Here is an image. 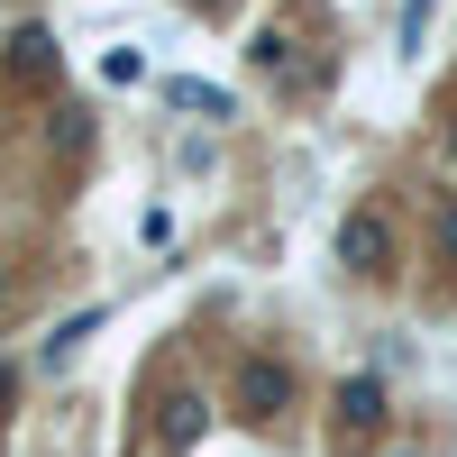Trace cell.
<instances>
[{"label": "cell", "mask_w": 457, "mask_h": 457, "mask_svg": "<svg viewBox=\"0 0 457 457\" xmlns=\"http://www.w3.org/2000/svg\"><path fill=\"white\" fill-rule=\"evenodd\" d=\"M228 411H238V421H284V411H293V366L284 357H238V366H228Z\"/></svg>", "instance_id": "1"}, {"label": "cell", "mask_w": 457, "mask_h": 457, "mask_svg": "<svg viewBox=\"0 0 457 457\" xmlns=\"http://www.w3.org/2000/svg\"><path fill=\"white\" fill-rule=\"evenodd\" d=\"M338 265H357V275H394V220L385 211H348V220H338Z\"/></svg>", "instance_id": "2"}, {"label": "cell", "mask_w": 457, "mask_h": 457, "mask_svg": "<svg viewBox=\"0 0 457 457\" xmlns=\"http://www.w3.org/2000/svg\"><path fill=\"white\" fill-rule=\"evenodd\" d=\"M0 73H10V83H55V37L46 28H10V37H0Z\"/></svg>", "instance_id": "3"}, {"label": "cell", "mask_w": 457, "mask_h": 457, "mask_svg": "<svg viewBox=\"0 0 457 457\" xmlns=\"http://www.w3.org/2000/svg\"><path fill=\"white\" fill-rule=\"evenodd\" d=\"M202 411H211V403H202L193 385H174V394H165V411H156V439H165V448L183 457V448L202 439Z\"/></svg>", "instance_id": "4"}, {"label": "cell", "mask_w": 457, "mask_h": 457, "mask_svg": "<svg viewBox=\"0 0 457 457\" xmlns=\"http://www.w3.org/2000/svg\"><path fill=\"white\" fill-rule=\"evenodd\" d=\"M338 430H385V385H375V375H348V385H338Z\"/></svg>", "instance_id": "5"}, {"label": "cell", "mask_w": 457, "mask_h": 457, "mask_svg": "<svg viewBox=\"0 0 457 457\" xmlns=\"http://www.w3.org/2000/svg\"><path fill=\"white\" fill-rule=\"evenodd\" d=\"M165 101H183V110H202V120H228V92H211V83H174Z\"/></svg>", "instance_id": "6"}, {"label": "cell", "mask_w": 457, "mask_h": 457, "mask_svg": "<svg viewBox=\"0 0 457 457\" xmlns=\"http://www.w3.org/2000/svg\"><path fill=\"white\" fill-rule=\"evenodd\" d=\"M430 247H439V265H457V202L430 211Z\"/></svg>", "instance_id": "7"}, {"label": "cell", "mask_w": 457, "mask_h": 457, "mask_svg": "<svg viewBox=\"0 0 457 457\" xmlns=\"http://www.w3.org/2000/svg\"><path fill=\"white\" fill-rule=\"evenodd\" d=\"M421 19H430V0H403V46H421Z\"/></svg>", "instance_id": "8"}, {"label": "cell", "mask_w": 457, "mask_h": 457, "mask_svg": "<svg viewBox=\"0 0 457 457\" xmlns=\"http://www.w3.org/2000/svg\"><path fill=\"white\" fill-rule=\"evenodd\" d=\"M193 10H220V0H193Z\"/></svg>", "instance_id": "9"}]
</instances>
